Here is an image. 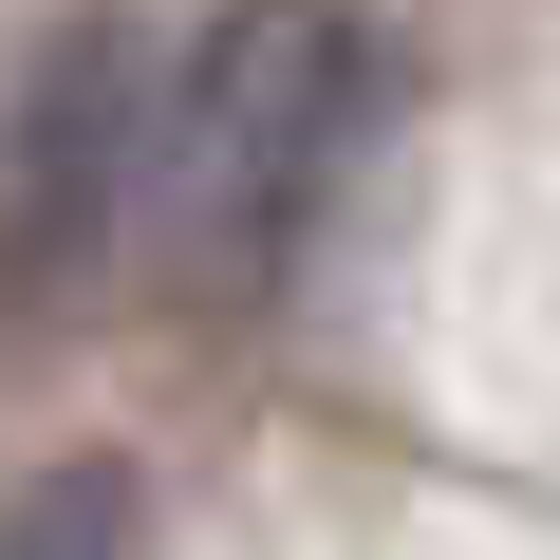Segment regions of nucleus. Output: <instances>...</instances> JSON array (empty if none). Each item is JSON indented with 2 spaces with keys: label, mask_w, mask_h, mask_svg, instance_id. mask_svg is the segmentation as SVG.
Wrapping results in <instances>:
<instances>
[{
  "label": "nucleus",
  "mask_w": 560,
  "mask_h": 560,
  "mask_svg": "<svg viewBox=\"0 0 560 560\" xmlns=\"http://www.w3.org/2000/svg\"><path fill=\"white\" fill-rule=\"evenodd\" d=\"M355 113H374V38L337 0H243V20L168 75V113H150V224L131 243L187 300L280 280L300 224H318V187H337V150H355Z\"/></svg>",
  "instance_id": "obj_1"
},
{
  "label": "nucleus",
  "mask_w": 560,
  "mask_h": 560,
  "mask_svg": "<svg viewBox=\"0 0 560 560\" xmlns=\"http://www.w3.org/2000/svg\"><path fill=\"white\" fill-rule=\"evenodd\" d=\"M150 113H168V75H150L131 20H57L38 38V75L0 94V318H75L131 261V224H150Z\"/></svg>",
  "instance_id": "obj_2"
},
{
  "label": "nucleus",
  "mask_w": 560,
  "mask_h": 560,
  "mask_svg": "<svg viewBox=\"0 0 560 560\" xmlns=\"http://www.w3.org/2000/svg\"><path fill=\"white\" fill-rule=\"evenodd\" d=\"M0 560H131V467H57L0 504Z\"/></svg>",
  "instance_id": "obj_3"
}]
</instances>
